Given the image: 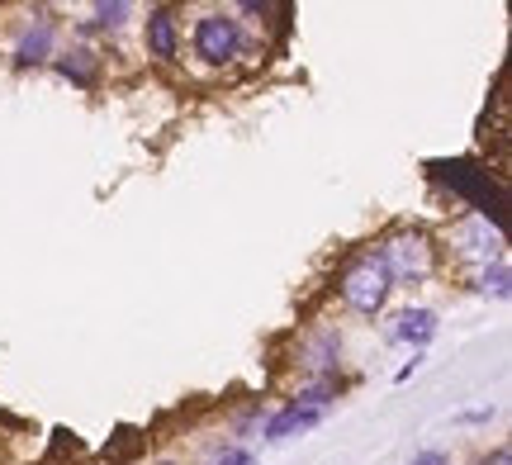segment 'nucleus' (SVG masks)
<instances>
[{
  "instance_id": "obj_1",
  "label": "nucleus",
  "mask_w": 512,
  "mask_h": 465,
  "mask_svg": "<svg viewBox=\"0 0 512 465\" xmlns=\"http://www.w3.org/2000/svg\"><path fill=\"white\" fill-rule=\"evenodd\" d=\"M389 290H394V285H389V271H384L380 252H361V257L342 271V280H337L342 304H347L351 314H366V318L380 314L384 299H389Z\"/></svg>"
},
{
  "instance_id": "obj_2",
  "label": "nucleus",
  "mask_w": 512,
  "mask_h": 465,
  "mask_svg": "<svg viewBox=\"0 0 512 465\" xmlns=\"http://www.w3.org/2000/svg\"><path fill=\"white\" fill-rule=\"evenodd\" d=\"M380 261H384V271H389V285H418V280L432 276L437 247H432L427 233H394L380 247Z\"/></svg>"
},
{
  "instance_id": "obj_3",
  "label": "nucleus",
  "mask_w": 512,
  "mask_h": 465,
  "mask_svg": "<svg viewBox=\"0 0 512 465\" xmlns=\"http://www.w3.org/2000/svg\"><path fill=\"white\" fill-rule=\"evenodd\" d=\"M190 48H195V57H200L204 67H228L242 53V24L228 10H209V15L195 19Z\"/></svg>"
},
{
  "instance_id": "obj_4",
  "label": "nucleus",
  "mask_w": 512,
  "mask_h": 465,
  "mask_svg": "<svg viewBox=\"0 0 512 465\" xmlns=\"http://www.w3.org/2000/svg\"><path fill=\"white\" fill-rule=\"evenodd\" d=\"M143 43H147V53L157 57V62H171V57L181 53V24H176V10H171V5L147 10Z\"/></svg>"
},
{
  "instance_id": "obj_5",
  "label": "nucleus",
  "mask_w": 512,
  "mask_h": 465,
  "mask_svg": "<svg viewBox=\"0 0 512 465\" xmlns=\"http://www.w3.org/2000/svg\"><path fill=\"white\" fill-rule=\"evenodd\" d=\"M323 413L328 409H313V404H299V399H290L280 413H271L266 418V437L271 442H285V437H299V432H309L323 423Z\"/></svg>"
},
{
  "instance_id": "obj_6",
  "label": "nucleus",
  "mask_w": 512,
  "mask_h": 465,
  "mask_svg": "<svg viewBox=\"0 0 512 465\" xmlns=\"http://www.w3.org/2000/svg\"><path fill=\"white\" fill-rule=\"evenodd\" d=\"M53 38H57V24L53 19H34L15 43V62L19 67H43L53 57Z\"/></svg>"
},
{
  "instance_id": "obj_7",
  "label": "nucleus",
  "mask_w": 512,
  "mask_h": 465,
  "mask_svg": "<svg viewBox=\"0 0 512 465\" xmlns=\"http://www.w3.org/2000/svg\"><path fill=\"white\" fill-rule=\"evenodd\" d=\"M437 333H441V323H437V314H432V309H403V314L394 318V337H399V342H408V347H418V352Z\"/></svg>"
},
{
  "instance_id": "obj_8",
  "label": "nucleus",
  "mask_w": 512,
  "mask_h": 465,
  "mask_svg": "<svg viewBox=\"0 0 512 465\" xmlns=\"http://www.w3.org/2000/svg\"><path fill=\"white\" fill-rule=\"evenodd\" d=\"M57 72L67 76V81H76V86H95V76H100V57H95L91 48H72V53L57 57Z\"/></svg>"
},
{
  "instance_id": "obj_9",
  "label": "nucleus",
  "mask_w": 512,
  "mask_h": 465,
  "mask_svg": "<svg viewBox=\"0 0 512 465\" xmlns=\"http://www.w3.org/2000/svg\"><path fill=\"white\" fill-rule=\"evenodd\" d=\"M479 290L494 299H508L512 295V276H508V261L494 257V266H484V276H479Z\"/></svg>"
},
{
  "instance_id": "obj_10",
  "label": "nucleus",
  "mask_w": 512,
  "mask_h": 465,
  "mask_svg": "<svg viewBox=\"0 0 512 465\" xmlns=\"http://www.w3.org/2000/svg\"><path fill=\"white\" fill-rule=\"evenodd\" d=\"M128 15H133V5H128V0H114V5H95L91 24H95V29H119Z\"/></svg>"
},
{
  "instance_id": "obj_11",
  "label": "nucleus",
  "mask_w": 512,
  "mask_h": 465,
  "mask_svg": "<svg viewBox=\"0 0 512 465\" xmlns=\"http://www.w3.org/2000/svg\"><path fill=\"white\" fill-rule=\"evenodd\" d=\"M408 465H451V451H441V447H427V451H418Z\"/></svg>"
},
{
  "instance_id": "obj_12",
  "label": "nucleus",
  "mask_w": 512,
  "mask_h": 465,
  "mask_svg": "<svg viewBox=\"0 0 512 465\" xmlns=\"http://www.w3.org/2000/svg\"><path fill=\"white\" fill-rule=\"evenodd\" d=\"M214 465H252V451H242V447H233V451H223Z\"/></svg>"
},
{
  "instance_id": "obj_13",
  "label": "nucleus",
  "mask_w": 512,
  "mask_h": 465,
  "mask_svg": "<svg viewBox=\"0 0 512 465\" xmlns=\"http://www.w3.org/2000/svg\"><path fill=\"white\" fill-rule=\"evenodd\" d=\"M479 465H512V451H508V447H498L494 456H484V461H479Z\"/></svg>"
},
{
  "instance_id": "obj_14",
  "label": "nucleus",
  "mask_w": 512,
  "mask_h": 465,
  "mask_svg": "<svg viewBox=\"0 0 512 465\" xmlns=\"http://www.w3.org/2000/svg\"><path fill=\"white\" fill-rule=\"evenodd\" d=\"M162 465H171V461H162Z\"/></svg>"
}]
</instances>
